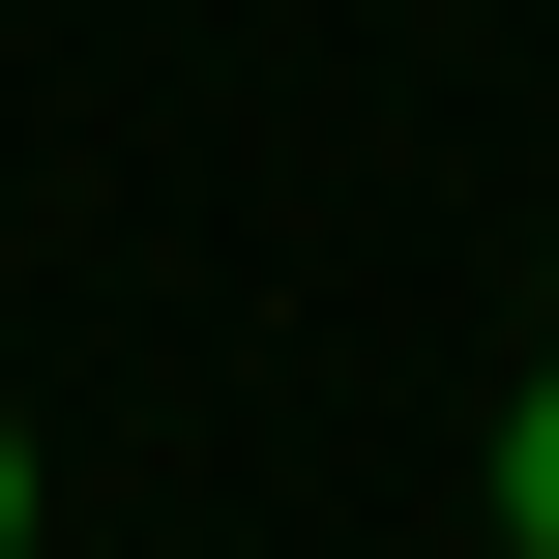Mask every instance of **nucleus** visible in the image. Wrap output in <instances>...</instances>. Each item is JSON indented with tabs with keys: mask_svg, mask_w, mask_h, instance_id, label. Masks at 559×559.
<instances>
[{
	"mask_svg": "<svg viewBox=\"0 0 559 559\" xmlns=\"http://www.w3.org/2000/svg\"><path fill=\"white\" fill-rule=\"evenodd\" d=\"M501 559H559V383H501Z\"/></svg>",
	"mask_w": 559,
	"mask_h": 559,
	"instance_id": "nucleus-1",
	"label": "nucleus"
},
{
	"mask_svg": "<svg viewBox=\"0 0 559 559\" xmlns=\"http://www.w3.org/2000/svg\"><path fill=\"white\" fill-rule=\"evenodd\" d=\"M29 501H59V472H29V413H0V559H29Z\"/></svg>",
	"mask_w": 559,
	"mask_h": 559,
	"instance_id": "nucleus-2",
	"label": "nucleus"
}]
</instances>
